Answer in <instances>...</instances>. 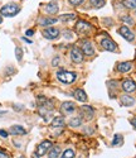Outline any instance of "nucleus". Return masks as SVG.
Wrapping results in <instances>:
<instances>
[{
	"label": "nucleus",
	"instance_id": "19",
	"mask_svg": "<svg viewBox=\"0 0 136 158\" xmlns=\"http://www.w3.org/2000/svg\"><path fill=\"white\" fill-rule=\"evenodd\" d=\"M50 127H52V128H63V127H64L63 118H61V116L54 118V119L52 120V123H50Z\"/></svg>",
	"mask_w": 136,
	"mask_h": 158
},
{
	"label": "nucleus",
	"instance_id": "3",
	"mask_svg": "<svg viewBox=\"0 0 136 158\" xmlns=\"http://www.w3.org/2000/svg\"><path fill=\"white\" fill-rule=\"evenodd\" d=\"M93 115H94V110L92 109V106H88V105L81 106V109H79V116L81 118L91 120V119H93Z\"/></svg>",
	"mask_w": 136,
	"mask_h": 158
},
{
	"label": "nucleus",
	"instance_id": "29",
	"mask_svg": "<svg viewBox=\"0 0 136 158\" xmlns=\"http://www.w3.org/2000/svg\"><path fill=\"white\" fill-rule=\"evenodd\" d=\"M72 5H79V4H82L83 3V0H68Z\"/></svg>",
	"mask_w": 136,
	"mask_h": 158
},
{
	"label": "nucleus",
	"instance_id": "22",
	"mask_svg": "<svg viewBox=\"0 0 136 158\" xmlns=\"http://www.w3.org/2000/svg\"><path fill=\"white\" fill-rule=\"evenodd\" d=\"M90 3L93 8H96V9H100V8L105 6V4H106L105 0H90Z\"/></svg>",
	"mask_w": 136,
	"mask_h": 158
},
{
	"label": "nucleus",
	"instance_id": "25",
	"mask_svg": "<svg viewBox=\"0 0 136 158\" xmlns=\"http://www.w3.org/2000/svg\"><path fill=\"white\" fill-rule=\"evenodd\" d=\"M61 158H74V152L72 149H66Z\"/></svg>",
	"mask_w": 136,
	"mask_h": 158
},
{
	"label": "nucleus",
	"instance_id": "15",
	"mask_svg": "<svg viewBox=\"0 0 136 158\" xmlns=\"http://www.w3.org/2000/svg\"><path fill=\"white\" fill-rule=\"evenodd\" d=\"M73 96H74L78 101H82V102L87 100V94L85 93V91H83L82 89H77V90H74Z\"/></svg>",
	"mask_w": 136,
	"mask_h": 158
},
{
	"label": "nucleus",
	"instance_id": "10",
	"mask_svg": "<svg viewBox=\"0 0 136 158\" xmlns=\"http://www.w3.org/2000/svg\"><path fill=\"white\" fill-rule=\"evenodd\" d=\"M122 90L125 93H134V91H136V84L132 80H125L122 82Z\"/></svg>",
	"mask_w": 136,
	"mask_h": 158
},
{
	"label": "nucleus",
	"instance_id": "38",
	"mask_svg": "<svg viewBox=\"0 0 136 158\" xmlns=\"http://www.w3.org/2000/svg\"><path fill=\"white\" fill-rule=\"evenodd\" d=\"M20 158H25V157H23V156H22V157H20Z\"/></svg>",
	"mask_w": 136,
	"mask_h": 158
},
{
	"label": "nucleus",
	"instance_id": "36",
	"mask_svg": "<svg viewBox=\"0 0 136 158\" xmlns=\"http://www.w3.org/2000/svg\"><path fill=\"white\" fill-rule=\"evenodd\" d=\"M38 157H39V156H37V154H34V156H33V158H38Z\"/></svg>",
	"mask_w": 136,
	"mask_h": 158
},
{
	"label": "nucleus",
	"instance_id": "37",
	"mask_svg": "<svg viewBox=\"0 0 136 158\" xmlns=\"http://www.w3.org/2000/svg\"><path fill=\"white\" fill-rule=\"evenodd\" d=\"M2 22H3V18H2V17H0V23H2Z\"/></svg>",
	"mask_w": 136,
	"mask_h": 158
},
{
	"label": "nucleus",
	"instance_id": "13",
	"mask_svg": "<svg viewBox=\"0 0 136 158\" xmlns=\"http://www.w3.org/2000/svg\"><path fill=\"white\" fill-rule=\"evenodd\" d=\"M131 69H132V63L131 62H121V63L117 64V71L122 72V73L129 72Z\"/></svg>",
	"mask_w": 136,
	"mask_h": 158
},
{
	"label": "nucleus",
	"instance_id": "6",
	"mask_svg": "<svg viewBox=\"0 0 136 158\" xmlns=\"http://www.w3.org/2000/svg\"><path fill=\"white\" fill-rule=\"evenodd\" d=\"M90 29H91V24L85 22V20H78L76 23V25H74V31L77 33H86Z\"/></svg>",
	"mask_w": 136,
	"mask_h": 158
},
{
	"label": "nucleus",
	"instance_id": "4",
	"mask_svg": "<svg viewBox=\"0 0 136 158\" xmlns=\"http://www.w3.org/2000/svg\"><path fill=\"white\" fill-rule=\"evenodd\" d=\"M50 148H52V142H50V140H43V142L37 147L35 154L39 156V157H40V156H44L47 152H49Z\"/></svg>",
	"mask_w": 136,
	"mask_h": 158
},
{
	"label": "nucleus",
	"instance_id": "5",
	"mask_svg": "<svg viewBox=\"0 0 136 158\" xmlns=\"http://www.w3.org/2000/svg\"><path fill=\"white\" fill-rule=\"evenodd\" d=\"M83 52L81 51L79 48H77V47H73L72 48V51H71V58H72V61L74 62V63H81L83 61Z\"/></svg>",
	"mask_w": 136,
	"mask_h": 158
},
{
	"label": "nucleus",
	"instance_id": "1",
	"mask_svg": "<svg viewBox=\"0 0 136 158\" xmlns=\"http://www.w3.org/2000/svg\"><path fill=\"white\" fill-rule=\"evenodd\" d=\"M57 78L63 84H72L76 81L77 75L74 72H70V71H58Z\"/></svg>",
	"mask_w": 136,
	"mask_h": 158
},
{
	"label": "nucleus",
	"instance_id": "31",
	"mask_svg": "<svg viewBox=\"0 0 136 158\" xmlns=\"http://www.w3.org/2000/svg\"><path fill=\"white\" fill-rule=\"evenodd\" d=\"M0 135L4 137V138H6V137H8V131H5V130H0Z\"/></svg>",
	"mask_w": 136,
	"mask_h": 158
},
{
	"label": "nucleus",
	"instance_id": "30",
	"mask_svg": "<svg viewBox=\"0 0 136 158\" xmlns=\"http://www.w3.org/2000/svg\"><path fill=\"white\" fill-rule=\"evenodd\" d=\"M0 158H9V154L5 151H3L2 148H0Z\"/></svg>",
	"mask_w": 136,
	"mask_h": 158
},
{
	"label": "nucleus",
	"instance_id": "28",
	"mask_svg": "<svg viewBox=\"0 0 136 158\" xmlns=\"http://www.w3.org/2000/svg\"><path fill=\"white\" fill-rule=\"evenodd\" d=\"M121 20H122V22H125V23H127L129 25H134V20H132L129 15H124V17H121Z\"/></svg>",
	"mask_w": 136,
	"mask_h": 158
},
{
	"label": "nucleus",
	"instance_id": "9",
	"mask_svg": "<svg viewBox=\"0 0 136 158\" xmlns=\"http://www.w3.org/2000/svg\"><path fill=\"white\" fill-rule=\"evenodd\" d=\"M43 35L47 38V39H56L59 37V31L54 27H49L47 29L43 31Z\"/></svg>",
	"mask_w": 136,
	"mask_h": 158
},
{
	"label": "nucleus",
	"instance_id": "27",
	"mask_svg": "<svg viewBox=\"0 0 136 158\" xmlns=\"http://www.w3.org/2000/svg\"><path fill=\"white\" fill-rule=\"evenodd\" d=\"M15 57H17V60L20 62L22 61V58H23V49L20 48V47H17L15 48Z\"/></svg>",
	"mask_w": 136,
	"mask_h": 158
},
{
	"label": "nucleus",
	"instance_id": "16",
	"mask_svg": "<svg viewBox=\"0 0 136 158\" xmlns=\"http://www.w3.org/2000/svg\"><path fill=\"white\" fill-rule=\"evenodd\" d=\"M10 133L14 134V135H24L26 133V130L22 125H13L10 128Z\"/></svg>",
	"mask_w": 136,
	"mask_h": 158
},
{
	"label": "nucleus",
	"instance_id": "2",
	"mask_svg": "<svg viewBox=\"0 0 136 158\" xmlns=\"http://www.w3.org/2000/svg\"><path fill=\"white\" fill-rule=\"evenodd\" d=\"M19 10H20V8L17 4H6L2 8L0 13H2L3 17H14L19 13Z\"/></svg>",
	"mask_w": 136,
	"mask_h": 158
},
{
	"label": "nucleus",
	"instance_id": "17",
	"mask_svg": "<svg viewBox=\"0 0 136 158\" xmlns=\"http://www.w3.org/2000/svg\"><path fill=\"white\" fill-rule=\"evenodd\" d=\"M121 104L124 106H131V105L135 104V99L132 96H129V95H122L121 96Z\"/></svg>",
	"mask_w": 136,
	"mask_h": 158
},
{
	"label": "nucleus",
	"instance_id": "33",
	"mask_svg": "<svg viewBox=\"0 0 136 158\" xmlns=\"http://www.w3.org/2000/svg\"><path fill=\"white\" fill-rule=\"evenodd\" d=\"M58 62H59V58H58V57H56V58L53 60V62H52V63H53V66H56V64H58Z\"/></svg>",
	"mask_w": 136,
	"mask_h": 158
},
{
	"label": "nucleus",
	"instance_id": "24",
	"mask_svg": "<svg viewBox=\"0 0 136 158\" xmlns=\"http://www.w3.org/2000/svg\"><path fill=\"white\" fill-rule=\"evenodd\" d=\"M122 142H124V140H122V135L116 134L115 138H114V140H112V146H121Z\"/></svg>",
	"mask_w": 136,
	"mask_h": 158
},
{
	"label": "nucleus",
	"instance_id": "11",
	"mask_svg": "<svg viewBox=\"0 0 136 158\" xmlns=\"http://www.w3.org/2000/svg\"><path fill=\"white\" fill-rule=\"evenodd\" d=\"M81 51L83 52L85 56H93V55H94V49H93L91 42H88V41H85V42H83Z\"/></svg>",
	"mask_w": 136,
	"mask_h": 158
},
{
	"label": "nucleus",
	"instance_id": "8",
	"mask_svg": "<svg viewBox=\"0 0 136 158\" xmlns=\"http://www.w3.org/2000/svg\"><path fill=\"white\" fill-rule=\"evenodd\" d=\"M118 33L124 37L126 41H129V42H132L134 41V38H135V35H134V33L129 29V27H126V25H122V27L118 29Z\"/></svg>",
	"mask_w": 136,
	"mask_h": 158
},
{
	"label": "nucleus",
	"instance_id": "32",
	"mask_svg": "<svg viewBox=\"0 0 136 158\" xmlns=\"http://www.w3.org/2000/svg\"><path fill=\"white\" fill-rule=\"evenodd\" d=\"M25 34H26V35H33V34H34V31H33V29H28V31L25 32Z\"/></svg>",
	"mask_w": 136,
	"mask_h": 158
},
{
	"label": "nucleus",
	"instance_id": "14",
	"mask_svg": "<svg viewBox=\"0 0 136 158\" xmlns=\"http://www.w3.org/2000/svg\"><path fill=\"white\" fill-rule=\"evenodd\" d=\"M58 3L57 2H50V3H48L47 4V6H46V11L48 13V14H56V13L58 11Z\"/></svg>",
	"mask_w": 136,
	"mask_h": 158
},
{
	"label": "nucleus",
	"instance_id": "18",
	"mask_svg": "<svg viewBox=\"0 0 136 158\" xmlns=\"http://www.w3.org/2000/svg\"><path fill=\"white\" fill-rule=\"evenodd\" d=\"M61 154V148L58 146H52V148L48 152V157L49 158H58Z\"/></svg>",
	"mask_w": 136,
	"mask_h": 158
},
{
	"label": "nucleus",
	"instance_id": "21",
	"mask_svg": "<svg viewBox=\"0 0 136 158\" xmlns=\"http://www.w3.org/2000/svg\"><path fill=\"white\" fill-rule=\"evenodd\" d=\"M81 124H82V118H81V116L72 118V119L70 120V125L73 127V128H77V127H79Z\"/></svg>",
	"mask_w": 136,
	"mask_h": 158
},
{
	"label": "nucleus",
	"instance_id": "20",
	"mask_svg": "<svg viewBox=\"0 0 136 158\" xmlns=\"http://www.w3.org/2000/svg\"><path fill=\"white\" fill-rule=\"evenodd\" d=\"M56 22H57L56 18H42V19L39 20V24L42 25V27H48V25L54 24Z\"/></svg>",
	"mask_w": 136,
	"mask_h": 158
},
{
	"label": "nucleus",
	"instance_id": "7",
	"mask_svg": "<svg viewBox=\"0 0 136 158\" xmlns=\"http://www.w3.org/2000/svg\"><path fill=\"white\" fill-rule=\"evenodd\" d=\"M101 46L106 49V51H110V52H115L116 51V48H117V46H116V43L112 41L111 38H105V39H102L101 41Z\"/></svg>",
	"mask_w": 136,
	"mask_h": 158
},
{
	"label": "nucleus",
	"instance_id": "12",
	"mask_svg": "<svg viewBox=\"0 0 136 158\" xmlns=\"http://www.w3.org/2000/svg\"><path fill=\"white\" fill-rule=\"evenodd\" d=\"M76 110V104L72 101H66L62 104V111L64 114H71Z\"/></svg>",
	"mask_w": 136,
	"mask_h": 158
},
{
	"label": "nucleus",
	"instance_id": "26",
	"mask_svg": "<svg viewBox=\"0 0 136 158\" xmlns=\"http://www.w3.org/2000/svg\"><path fill=\"white\" fill-rule=\"evenodd\" d=\"M74 18H76L74 14H63V15H61L62 22H70V20H73Z\"/></svg>",
	"mask_w": 136,
	"mask_h": 158
},
{
	"label": "nucleus",
	"instance_id": "23",
	"mask_svg": "<svg viewBox=\"0 0 136 158\" xmlns=\"http://www.w3.org/2000/svg\"><path fill=\"white\" fill-rule=\"evenodd\" d=\"M122 4L129 9H135L136 8V0H124Z\"/></svg>",
	"mask_w": 136,
	"mask_h": 158
},
{
	"label": "nucleus",
	"instance_id": "35",
	"mask_svg": "<svg viewBox=\"0 0 136 158\" xmlns=\"http://www.w3.org/2000/svg\"><path fill=\"white\" fill-rule=\"evenodd\" d=\"M23 41H25L26 43H32V41H29V39H26V38H23Z\"/></svg>",
	"mask_w": 136,
	"mask_h": 158
},
{
	"label": "nucleus",
	"instance_id": "34",
	"mask_svg": "<svg viewBox=\"0 0 136 158\" xmlns=\"http://www.w3.org/2000/svg\"><path fill=\"white\" fill-rule=\"evenodd\" d=\"M131 124L136 128V118H134V119H131Z\"/></svg>",
	"mask_w": 136,
	"mask_h": 158
}]
</instances>
